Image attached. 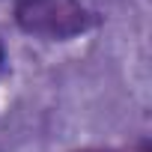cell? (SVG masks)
<instances>
[{
    "instance_id": "1",
    "label": "cell",
    "mask_w": 152,
    "mask_h": 152,
    "mask_svg": "<svg viewBox=\"0 0 152 152\" xmlns=\"http://www.w3.org/2000/svg\"><path fill=\"white\" fill-rule=\"evenodd\" d=\"M15 27L33 39L72 42L102 24V15L81 0H12Z\"/></svg>"
},
{
    "instance_id": "2",
    "label": "cell",
    "mask_w": 152,
    "mask_h": 152,
    "mask_svg": "<svg viewBox=\"0 0 152 152\" xmlns=\"http://www.w3.org/2000/svg\"><path fill=\"white\" fill-rule=\"evenodd\" d=\"M78 152H125V149H78ZM128 152H149V143L146 140H140L134 149H128Z\"/></svg>"
},
{
    "instance_id": "3",
    "label": "cell",
    "mask_w": 152,
    "mask_h": 152,
    "mask_svg": "<svg viewBox=\"0 0 152 152\" xmlns=\"http://www.w3.org/2000/svg\"><path fill=\"white\" fill-rule=\"evenodd\" d=\"M6 66H9V54H6V45H3V39H0V75L6 72Z\"/></svg>"
}]
</instances>
